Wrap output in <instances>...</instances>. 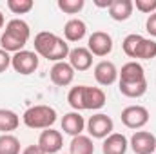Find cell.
<instances>
[{"mask_svg": "<svg viewBox=\"0 0 156 154\" xmlns=\"http://www.w3.org/2000/svg\"><path fill=\"white\" fill-rule=\"evenodd\" d=\"M20 125V118L15 111L9 109H0V132L9 134L11 131H16Z\"/></svg>", "mask_w": 156, "mask_h": 154, "instance_id": "20", "label": "cell"}, {"mask_svg": "<svg viewBox=\"0 0 156 154\" xmlns=\"http://www.w3.org/2000/svg\"><path fill=\"white\" fill-rule=\"evenodd\" d=\"M133 4L140 13H147V15L156 13V0H134Z\"/></svg>", "mask_w": 156, "mask_h": 154, "instance_id": "27", "label": "cell"}, {"mask_svg": "<svg viewBox=\"0 0 156 154\" xmlns=\"http://www.w3.org/2000/svg\"><path fill=\"white\" fill-rule=\"evenodd\" d=\"M51 82L58 87H67L75 80V69L67 62H56L49 71Z\"/></svg>", "mask_w": 156, "mask_h": 154, "instance_id": "13", "label": "cell"}, {"mask_svg": "<svg viewBox=\"0 0 156 154\" xmlns=\"http://www.w3.org/2000/svg\"><path fill=\"white\" fill-rule=\"evenodd\" d=\"M115 131V123L111 120V116L98 113L93 114L87 121V132L91 134V138H98V140H105L109 134H113Z\"/></svg>", "mask_w": 156, "mask_h": 154, "instance_id": "6", "label": "cell"}, {"mask_svg": "<svg viewBox=\"0 0 156 154\" xmlns=\"http://www.w3.org/2000/svg\"><path fill=\"white\" fill-rule=\"evenodd\" d=\"M127 147H129V142L123 134L120 132H113L109 134L104 143H102V152L104 154H125L127 152Z\"/></svg>", "mask_w": 156, "mask_h": 154, "instance_id": "16", "label": "cell"}, {"mask_svg": "<svg viewBox=\"0 0 156 154\" xmlns=\"http://www.w3.org/2000/svg\"><path fill=\"white\" fill-rule=\"evenodd\" d=\"M4 27V15H2V11H0V29Z\"/></svg>", "mask_w": 156, "mask_h": 154, "instance_id": "32", "label": "cell"}, {"mask_svg": "<svg viewBox=\"0 0 156 154\" xmlns=\"http://www.w3.org/2000/svg\"><path fill=\"white\" fill-rule=\"evenodd\" d=\"M69 65L75 69V71H87L91 69L93 65V54L87 47H75L69 51Z\"/></svg>", "mask_w": 156, "mask_h": 154, "instance_id": "14", "label": "cell"}, {"mask_svg": "<svg viewBox=\"0 0 156 154\" xmlns=\"http://www.w3.org/2000/svg\"><path fill=\"white\" fill-rule=\"evenodd\" d=\"M22 154H45V152L40 149L38 145H29V147H26V149L22 151Z\"/></svg>", "mask_w": 156, "mask_h": 154, "instance_id": "30", "label": "cell"}, {"mask_svg": "<svg viewBox=\"0 0 156 154\" xmlns=\"http://www.w3.org/2000/svg\"><path fill=\"white\" fill-rule=\"evenodd\" d=\"M133 9H134V4L131 0H113L109 7V16L116 22H125L131 18Z\"/></svg>", "mask_w": 156, "mask_h": 154, "instance_id": "19", "label": "cell"}, {"mask_svg": "<svg viewBox=\"0 0 156 154\" xmlns=\"http://www.w3.org/2000/svg\"><path fill=\"white\" fill-rule=\"evenodd\" d=\"M87 33V26L83 20L80 18H71L66 22L64 26V37H66V42H80V40L85 37Z\"/></svg>", "mask_w": 156, "mask_h": 154, "instance_id": "18", "label": "cell"}, {"mask_svg": "<svg viewBox=\"0 0 156 154\" xmlns=\"http://www.w3.org/2000/svg\"><path fill=\"white\" fill-rule=\"evenodd\" d=\"M29 37H31L29 24L24 22L22 18H13L5 24V29L0 37V45L4 51L15 54L18 51H24V45L29 42Z\"/></svg>", "mask_w": 156, "mask_h": 154, "instance_id": "2", "label": "cell"}, {"mask_svg": "<svg viewBox=\"0 0 156 154\" xmlns=\"http://www.w3.org/2000/svg\"><path fill=\"white\" fill-rule=\"evenodd\" d=\"M87 49L94 56H107L113 51V38L104 31H94L87 40Z\"/></svg>", "mask_w": 156, "mask_h": 154, "instance_id": "10", "label": "cell"}, {"mask_svg": "<svg viewBox=\"0 0 156 154\" xmlns=\"http://www.w3.org/2000/svg\"><path fill=\"white\" fill-rule=\"evenodd\" d=\"M120 118L127 129H142L149 121V111L144 105H129L122 111Z\"/></svg>", "mask_w": 156, "mask_h": 154, "instance_id": "7", "label": "cell"}, {"mask_svg": "<svg viewBox=\"0 0 156 154\" xmlns=\"http://www.w3.org/2000/svg\"><path fill=\"white\" fill-rule=\"evenodd\" d=\"M67 102H69V105H71L76 113L82 111V85H76V87H73V89L69 91Z\"/></svg>", "mask_w": 156, "mask_h": 154, "instance_id": "26", "label": "cell"}, {"mask_svg": "<svg viewBox=\"0 0 156 154\" xmlns=\"http://www.w3.org/2000/svg\"><path fill=\"white\" fill-rule=\"evenodd\" d=\"M145 29L151 37H156V13L147 16V22H145Z\"/></svg>", "mask_w": 156, "mask_h": 154, "instance_id": "29", "label": "cell"}, {"mask_svg": "<svg viewBox=\"0 0 156 154\" xmlns=\"http://www.w3.org/2000/svg\"><path fill=\"white\" fill-rule=\"evenodd\" d=\"M22 120L29 129H44L45 131L55 125L56 111L49 105H33L24 113Z\"/></svg>", "mask_w": 156, "mask_h": 154, "instance_id": "4", "label": "cell"}, {"mask_svg": "<svg viewBox=\"0 0 156 154\" xmlns=\"http://www.w3.org/2000/svg\"><path fill=\"white\" fill-rule=\"evenodd\" d=\"M118 89L127 98H142L147 93V80H142L136 83H118Z\"/></svg>", "mask_w": 156, "mask_h": 154, "instance_id": "22", "label": "cell"}, {"mask_svg": "<svg viewBox=\"0 0 156 154\" xmlns=\"http://www.w3.org/2000/svg\"><path fill=\"white\" fill-rule=\"evenodd\" d=\"M37 145H38L45 154L60 152V149L64 147L62 132H60V131H55V129H45V131H42V134H40Z\"/></svg>", "mask_w": 156, "mask_h": 154, "instance_id": "11", "label": "cell"}, {"mask_svg": "<svg viewBox=\"0 0 156 154\" xmlns=\"http://www.w3.org/2000/svg\"><path fill=\"white\" fill-rule=\"evenodd\" d=\"M69 44L64 38H60L55 33L42 31L35 37V53L42 58H47L51 62H64V58L69 56Z\"/></svg>", "mask_w": 156, "mask_h": 154, "instance_id": "1", "label": "cell"}, {"mask_svg": "<svg viewBox=\"0 0 156 154\" xmlns=\"http://www.w3.org/2000/svg\"><path fill=\"white\" fill-rule=\"evenodd\" d=\"M83 127H85V121H83V116L76 113V111H73V113H67V114H64L62 118V131L66 132V134H69V136H80L82 132H83Z\"/></svg>", "mask_w": 156, "mask_h": 154, "instance_id": "17", "label": "cell"}, {"mask_svg": "<svg viewBox=\"0 0 156 154\" xmlns=\"http://www.w3.org/2000/svg\"><path fill=\"white\" fill-rule=\"evenodd\" d=\"M9 65H11V54L0 47V73H5Z\"/></svg>", "mask_w": 156, "mask_h": 154, "instance_id": "28", "label": "cell"}, {"mask_svg": "<svg viewBox=\"0 0 156 154\" xmlns=\"http://www.w3.org/2000/svg\"><path fill=\"white\" fill-rule=\"evenodd\" d=\"M122 49L129 58H140V60H151L156 56V42L145 38L142 35H127L122 42Z\"/></svg>", "mask_w": 156, "mask_h": 154, "instance_id": "3", "label": "cell"}, {"mask_svg": "<svg viewBox=\"0 0 156 154\" xmlns=\"http://www.w3.org/2000/svg\"><path fill=\"white\" fill-rule=\"evenodd\" d=\"M11 67L18 75H33L38 69V54L35 51H18L11 56Z\"/></svg>", "mask_w": 156, "mask_h": 154, "instance_id": "5", "label": "cell"}, {"mask_svg": "<svg viewBox=\"0 0 156 154\" xmlns=\"http://www.w3.org/2000/svg\"><path fill=\"white\" fill-rule=\"evenodd\" d=\"M94 80L104 85V87H109L113 85L115 82L118 80V69L116 65L109 60H102L94 65Z\"/></svg>", "mask_w": 156, "mask_h": 154, "instance_id": "12", "label": "cell"}, {"mask_svg": "<svg viewBox=\"0 0 156 154\" xmlns=\"http://www.w3.org/2000/svg\"><path fill=\"white\" fill-rule=\"evenodd\" d=\"M105 105V93L100 87L82 85V111H98Z\"/></svg>", "mask_w": 156, "mask_h": 154, "instance_id": "8", "label": "cell"}, {"mask_svg": "<svg viewBox=\"0 0 156 154\" xmlns=\"http://www.w3.org/2000/svg\"><path fill=\"white\" fill-rule=\"evenodd\" d=\"M134 154H153L156 151V136L147 131H136L129 142Z\"/></svg>", "mask_w": 156, "mask_h": 154, "instance_id": "9", "label": "cell"}, {"mask_svg": "<svg viewBox=\"0 0 156 154\" xmlns=\"http://www.w3.org/2000/svg\"><path fill=\"white\" fill-rule=\"evenodd\" d=\"M7 7L15 15H26L35 7L33 0H7Z\"/></svg>", "mask_w": 156, "mask_h": 154, "instance_id": "24", "label": "cell"}, {"mask_svg": "<svg viewBox=\"0 0 156 154\" xmlns=\"http://www.w3.org/2000/svg\"><path fill=\"white\" fill-rule=\"evenodd\" d=\"M69 154H94V145L89 136H75L69 143Z\"/></svg>", "mask_w": 156, "mask_h": 154, "instance_id": "21", "label": "cell"}, {"mask_svg": "<svg viewBox=\"0 0 156 154\" xmlns=\"http://www.w3.org/2000/svg\"><path fill=\"white\" fill-rule=\"evenodd\" d=\"M93 4L96 5V7H111V4H113V0H93Z\"/></svg>", "mask_w": 156, "mask_h": 154, "instance_id": "31", "label": "cell"}, {"mask_svg": "<svg viewBox=\"0 0 156 154\" xmlns=\"http://www.w3.org/2000/svg\"><path fill=\"white\" fill-rule=\"evenodd\" d=\"M145 80V71L138 62H127L118 71V83H136Z\"/></svg>", "mask_w": 156, "mask_h": 154, "instance_id": "15", "label": "cell"}, {"mask_svg": "<svg viewBox=\"0 0 156 154\" xmlns=\"http://www.w3.org/2000/svg\"><path fill=\"white\" fill-rule=\"evenodd\" d=\"M56 5H58V9L64 11L66 15H76V13H80V11L83 9L85 2H83V0H58Z\"/></svg>", "mask_w": 156, "mask_h": 154, "instance_id": "25", "label": "cell"}, {"mask_svg": "<svg viewBox=\"0 0 156 154\" xmlns=\"http://www.w3.org/2000/svg\"><path fill=\"white\" fill-rule=\"evenodd\" d=\"M0 154H20V140L13 134H0Z\"/></svg>", "mask_w": 156, "mask_h": 154, "instance_id": "23", "label": "cell"}]
</instances>
